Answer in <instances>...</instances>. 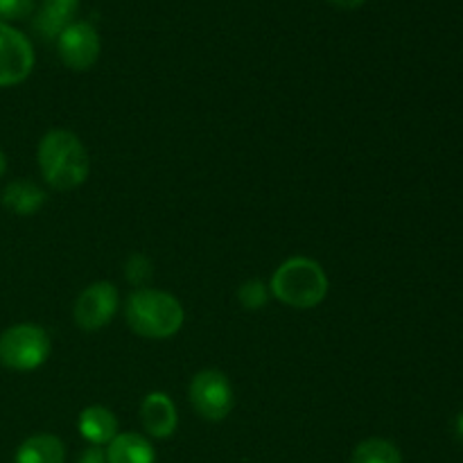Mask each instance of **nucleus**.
<instances>
[{
	"mask_svg": "<svg viewBox=\"0 0 463 463\" xmlns=\"http://www.w3.org/2000/svg\"><path fill=\"white\" fill-rule=\"evenodd\" d=\"M39 170L54 190H75L89 179L90 161L84 143L68 129H52L41 138Z\"/></svg>",
	"mask_w": 463,
	"mask_h": 463,
	"instance_id": "1",
	"label": "nucleus"
},
{
	"mask_svg": "<svg viewBox=\"0 0 463 463\" xmlns=\"http://www.w3.org/2000/svg\"><path fill=\"white\" fill-rule=\"evenodd\" d=\"M125 319L138 337L170 339L184 326L185 312L176 297L163 292V289L145 288L129 294L125 306Z\"/></svg>",
	"mask_w": 463,
	"mask_h": 463,
	"instance_id": "2",
	"label": "nucleus"
},
{
	"mask_svg": "<svg viewBox=\"0 0 463 463\" xmlns=\"http://www.w3.org/2000/svg\"><path fill=\"white\" fill-rule=\"evenodd\" d=\"M328 276L324 267L306 256L288 258L274 271L269 283V292L285 306L294 310H312L321 306L328 297Z\"/></svg>",
	"mask_w": 463,
	"mask_h": 463,
	"instance_id": "3",
	"label": "nucleus"
},
{
	"mask_svg": "<svg viewBox=\"0 0 463 463\" xmlns=\"http://www.w3.org/2000/svg\"><path fill=\"white\" fill-rule=\"evenodd\" d=\"M52 344L41 326L18 324L0 335V364L12 371H34L45 364Z\"/></svg>",
	"mask_w": 463,
	"mask_h": 463,
	"instance_id": "4",
	"label": "nucleus"
},
{
	"mask_svg": "<svg viewBox=\"0 0 463 463\" xmlns=\"http://www.w3.org/2000/svg\"><path fill=\"white\" fill-rule=\"evenodd\" d=\"M190 405L203 420L220 423L233 411L235 398L231 380L217 369H203L193 378L188 389Z\"/></svg>",
	"mask_w": 463,
	"mask_h": 463,
	"instance_id": "5",
	"label": "nucleus"
},
{
	"mask_svg": "<svg viewBox=\"0 0 463 463\" xmlns=\"http://www.w3.org/2000/svg\"><path fill=\"white\" fill-rule=\"evenodd\" d=\"M118 307H120V292H118L116 285L109 283V280H98L77 297L75 307H72V319L80 330L95 333V330H102L104 326L111 324Z\"/></svg>",
	"mask_w": 463,
	"mask_h": 463,
	"instance_id": "6",
	"label": "nucleus"
},
{
	"mask_svg": "<svg viewBox=\"0 0 463 463\" xmlns=\"http://www.w3.org/2000/svg\"><path fill=\"white\" fill-rule=\"evenodd\" d=\"M34 50L27 36L0 21V86H16L30 77Z\"/></svg>",
	"mask_w": 463,
	"mask_h": 463,
	"instance_id": "7",
	"label": "nucleus"
},
{
	"mask_svg": "<svg viewBox=\"0 0 463 463\" xmlns=\"http://www.w3.org/2000/svg\"><path fill=\"white\" fill-rule=\"evenodd\" d=\"M57 50L63 66L75 72H84L95 66L102 43L98 30L89 21H75L59 34Z\"/></svg>",
	"mask_w": 463,
	"mask_h": 463,
	"instance_id": "8",
	"label": "nucleus"
},
{
	"mask_svg": "<svg viewBox=\"0 0 463 463\" xmlns=\"http://www.w3.org/2000/svg\"><path fill=\"white\" fill-rule=\"evenodd\" d=\"M140 423L154 439H170L179 425V414L172 398L163 392H152L140 405Z\"/></svg>",
	"mask_w": 463,
	"mask_h": 463,
	"instance_id": "9",
	"label": "nucleus"
},
{
	"mask_svg": "<svg viewBox=\"0 0 463 463\" xmlns=\"http://www.w3.org/2000/svg\"><path fill=\"white\" fill-rule=\"evenodd\" d=\"M80 0H41L34 16V32L43 41H57L68 25L75 23Z\"/></svg>",
	"mask_w": 463,
	"mask_h": 463,
	"instance_id": "10",
	"label": "nucleus"
},
{
	"mask_svg": "<svg viewBox=\"0 0 463 463\" xmlns=\"http://www.w3.org/2000/svg\"><path fill=\"white\" fill-rule=\"evenodd\" d=\"M77 430H80L81 439L90 443V446H109L113 439L118 437V419L111 410L102 405L86 407L77 420Z\"/></svg>",
	"mask_w": 463,
	"mask_h": 463,
	"instance_id": "11",
	"label": "nucleus"
},
{
	"mask_svg": "<svg viewBox=\"0 0 463 463\" xmlns=\"http://www.w3.org/2000/svg\"><path fill=\"white\" fill-rule=\"evenodd\" d=\"M0 202L14 215L30 217L41 211V206L45 203V193L39 185L32 184V181L16 179L5 185L3 194H0Z\"/></svg>",
	"mask_w": 463,
	"mask_h": 463,
	"instance_id": "12",
	"label": "nucleus"
},
{
	"mask_svg": "<svg viewBox=\"0 0 463 463\" xmlns=\"http://www.w3.org/2000/svg\"><path fill=\"white\" fill-rule=\"evenodd\" d=\"M109 463H156L154 446L136 432H120L107 446Z\"/></svg>",
	"mask_w": 463,
	"mask_h": 463,
	"instance_id": "13",
	"label": "nucleus"
},
{
	"mask_svg": "<svg viewBox=\"0 0 463 463\" xmlns=\"http://www.w3.org/2000/svg\"><path fill=\"white\" fill-rule=\"evenodd\" d=\"M66 448L54 434H34L18 446L14 463H63Z\"/></svg>",
	"mask_w": 463,
	"mask_h": 463,
	"instance_id": "14",
	"label": "nucleus"
},
{
	"mask_svg": "<svg viewBox=\"0 0 463 463\" xmlns=\"http://www.w3.org/2000/svg\"><path fill=\"white\" fill-rule=\"evenodd\" d=\"M351 463H402V455L387 439H364L353 450Z\"/></svg>",
	"mask_w": 463,
	"mask_h": 463,
	"instance_id": "15",
	"label": "nucleus"
},
{
	"mask_svg": "<svg viewBox=\"0 0 463 463\" xmlns=\"http://www.w3.org/2000/svg\"><path fill=\"white\" fill-rule=\"evenodd\" d=\"M125 276L127 280H129L134 288L138 289H145L147 288V283L152 280L154 276V267H152V260H149L145 253H134V256L127 260L125 265Z\"/></svg>",
	"mask_w": 463,
	"mask_h": 463,
	"instance_id": "16",
	"label": "nucleus"
},
{
	"mask_svg": "<svg viewBox=\"0 0 463 463\" xmlns=\"http://www.w3.org/2000/svg\"><path fill=\"white\" fill-rule=\"evenodd\" d=\"M238 298L247 310H260L269 301V289L262 280H247V283L240 285Z\"/></svg>",
	"mask_w": 463,
	"mask_h": 463,
	"instance_id": "17",
	"label": "nucleus"
},
{
	"mask_svg": "<svg viewBox=\"0 0 463 463\" xmlns=\"http://www.w3.org/2000/svg\"><path fill=\"white\" fill-rule=\"evenodd\" d=\"M36 0H0V21H23L34 12Z\"/></svg>",
	"mask_w": 463,
	"mask_h": 463,
	"instance_id": "18",
	"label": "nucleus"
},
{
	"mask_svg": "<svg viewBox=\"0 0 463 463\" xmlns=\"http://www.w3.org/2000/svg\"><path fill=\"white\" fill-rule=\"evenodd\" d=\"M77 463H109L107 461V450L99 446H90L86 448L84 452L80 455V461Z\"/></svg>",
	"mask_w": 463,
	"mask_h": 463,
	"instance_id": "19",
	"label": "nucleus"
},
{
	"mask_svg": "<svg viewBox=\"0 0 463 463\" xmlns=\"http://www.w3.org/2000/svg\"><path fill=\"white\" fill-rule=\"evenodd\" d=\"M326 3L335 5L339 9H357L366 3V0H326Z\"/></svg>",
	"mask_w": 463,
	"mask_h": 463,
	"instance_id": "20",
	"label": "nucleus"
},
{
	"mask_svg": "<svg viewBox=\"0 0 463 463\" xmlns=\"http://www.w3.org/2000/svg\"><path fill=\"white\" fill-rule=\"evenodd\" d=\"M455 430H457V437L463 441V411L459 416H457V423H455Z\"/></svg>",
	"mask_w": 463,
	"mask_h": 463,
	"instance_id": "21",
	"label": "nucleus"
},
{
	"mask_svg": "<svg viewBox=\"0 0 463 463\" xmlns=\"http://www.w3.org/2000/svg\"><path fill=\"white\" fill-rule=\"evenodd\" d=\"M5 170H7V158H5V154L0 152V176L5 175Z\"/></svg>",
	"mask_w": 463,
	"mask_h": 463,
	"instance_id": "22",
	"label": "nucleus"
}]
</instances>
